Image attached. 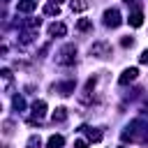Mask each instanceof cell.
I'll return each mask as SVG.
<instances>
[{"instance_id":"d6986e66","label":"cell","mask_w":148,"mask_h":148,"mask_svg":"<svg viewBox=\"0 0 148 148\" xmlns=\"http://www.w3.org/2000/svg\"><path fill=\"white\" fill-rule=\"evenodd\" d=\"M39 23H42V18H28V21H23V28L35 30V28H39Z\"/></svg>"},{"instance_id":"4316f807","label":"cell","mask_w":148,"mask_h":148,"mask_svg":"<svg viewBox=\"0 0 148 148\" xmlns=\"http://www.w3.org/2000/svg\"><path fill=\"white\" fill-rule=\"evenodd\" d=\"M118 148H127V146H118Z\"/></svg>"},{"instance_id":"5bb4252c","label":"cell","mask_w":148,"mask_h":148,"mask_svg":"<svg viewBox=\"0 0 148 148\" xmlns=\"http://www.w3.org/2000/svg\"><path fill=\"white\" fill-rule=\"evenodd\" d=\"M69 7L72 12H86L90 7V0H69Z\"/></svg>"},{"instance_id":"7a4b0ae2","label":"cell","mask_w":148,"mask_h":148,"mask_svg":"<svg viewBox=\"0 0 148 148\" xmlns=\"http://www.w3.org/2000/svg\"><path fill=\"white\" fill-rule=\"evenodd\" d=\"M74 60H76V46L74 44H65L56 53V62L58 65H74Z\"/></svg>"},{"instance_id":"8992f818","label":"cell","mask_w":148,"mask_h":148,"mask_svg":"<svg viewBox=\"0 0 148 148\" xmlns=\"http://www.w3.org/2000/svg\"><path fill=\"white\" fill-rule=\"evenodd\" d=\"M44 116H46V102H44V99H37V102L32 104V118H30V120L39 123Z\"/></svg>"},{"instance_id":"ffe728a7","label":"cell","mask_w":148,"mask_h":148,"mask_svg":"<svg viewBox=\"0 0 148 148\" xmlns=\"http://www.w3.org/2000/svg\"><path fill=\"white\" fill-rule=\"evenodd\" d=\"M0 76H2V79H5V81H7V83H9V81H12V72H9V69H7V67H5V69H0Z\"/></svg>"},{"instance_id":"83f0119b","label":"cell","mask_w":148,"mask_h":148,"mask_svg":"<svg viewBox=\"0 0 148 148\" xmlns=\"http://www.w3.org/2000/svg\"><path fill=\"white\" fill-rule=\"evenodd\" d=\"M35 2H37V0H35Z\"/></svg>"},{"instance_id":"ac0fdd59","label":"cell","mask_w":148,"mask_h":148,"mask_svg":"<svg viewBox=\"0 0 148 148\" xmlns=\"http://www.w3.org/2000/svg\"><path fill=\"white\" fill-rule=\"evenodd\" d=\"M25 148H42V139H39L37 134H32V136L28 139V143H25Z\"/></svg>"},{"instance_id":"6da1fadb","label":"cell","mask_w":148,"mask_h":148,"mask_svg":"<svg viewBox=\"0 0 148 148\" xmlns=\"http://www.w3.org/2000/svg\"><path fill=\"white\" fill-rule=\"evenodd\" d=\"M123 141L130 143H146L148 141V123L146 120H132L125 132H123Z\"/></svg>"},{"instance_id":"44dd1931","label":"cell","mask_w":148,"mask_h":148,"mask_svg":"<svg viewBox=\"0 0 148 148\" xmlns=\"http://www.w3.org/2000/svg\"><path fill=\"white\" fill-rule=\"evenodd\" d=\"M2 127H5V134L9 136V134H12V127H14V123H12V120H5V125H2Z\"/></svg>"},{"instance_id":"7402d4cb","label":"cell","mask_w":148,"mask_h":148,"mask_svg":"<svg viewBox=\"0 0 148 148\" xmlns=\"http://www.w3.org/2000/svg\"><path fill=\"white\" fill-rule=\"evenodd\" d=\"M74 148H88V141H83V139H76V141H74Z\"/></svg>"},{"instance_id":"5b68a950","label":"cell","mask_w":148,"mask_h":148,"mask_svg":"<svg viewBox=\"0 0 148 148\" xmlns=\"http://www.w3.org/2000/svg\"><path fill=\"white\" fill-rule=\"evenodd\" d=\"M136 76H139V69H136V67H127V69H123V74L118 76V83H120V86H127V83H132Z\"/></svg>"},{"instance_id":"30bf717a","label":"cell","mask_w":148,"mask_h":148,"mask_svg":"<svg viewBox=\"0 0 148 148\" xmlns=\"http://www.w3.org/2000/svg\"><path fill=\"white\" fill-rule=\"evenodd\" d=\"M35 7H37L35 0H18V2H16V9H18L21 14H30V12H35Z\"/></svg>"},{"instance_id":"277c9868","label":"cell","mask_w":148,"mask_h":148,"mask_svg":"<svg viewBox=\"0 0 148 148\" xmlns=\"http://www.w3.org/2000/svg\"><path fill=\"white\" fill-rule=\"evenodd\" d=\"M90 56H95V58H106V56H111V44H109V42H95V44L90 46Z\"/></svg>"},{"instance_id":"7c38bea8","label":"cell","mask_w":148,"mask_h":148,"mask_svg":"<svg viewBox=\"0 0 148 148\" xmlns=\"http://www.w3.org/2000/svg\"><path fill=\"white\" fill-rule=\"evenodd\" d=\"M79 130L88 134V141H92V143L102 141V132H99V130H90V127H86V125H83V127H79Z\"/></svg>"},{"instance_id":"9c48e42d","label":"cell","mask_w":148,"mask_h":148,"mask_svg":"<svg viewBox=\"0 0 148 148\" xmlns=\"http://www.w3.org/2000/svg\"><path fill=\"white\" fill-rule=\"evenodd\" d=\"M74 81H65V83H58V86H53V90L58 92V95H72L74 92Z\"/></svg>"},{"instance_id":"603a6c76","label":"cell","mask_w":148,"mask_h":148,"mask_svg":"<svg viewBox=\"0 0 148 148\" xmlns=\"http://www.w3.org/2000/svg\"><path fill=\"white\" fill-rule=\"evenodd\" d=\"M120 44H123V46H132V44H134V37H123Z\"/></svg>"},{"instance_id":"2e32d148","label":"cell","mask_w":148,"mask_h":148,"mask_svg":"<svg viewBox=\"0 0 148 148\" xmlns=\"http://www.w3.org/2000/svg\"><path fill=\"white\" fill-rule=\"evenodd\" d=\"M76 30H81V32L92 30V21H90V18H79V21H76Z\"/></svg>"},{"instance_id":"d4e9b609","label":"cell","mask_w":148,"mask_h":148,"mask_svg":"<svg viewBox=\"0 0 148 148\" xmlns=\"http://www.w3.org/2000/svg\"><path fill=\"white\" fill-rule=\"evenodd\" d=\"M125 2H127V5H134V2H136V0H125Z\"/></svg>"},{"instance_id":"9a60e30c","label":"cell","mask_w":148,"mask_h":148,"mask_svg":"<svg viewBox=\"0 0 148 148\" xmlns=\"http://www.w3.org/2000/svg\"><path fill=\"white\" fill-rule=\"evenodd\" d=\"M44 14H49V16H58V14H60V5H56V2H46V5H44Z\"/></svg>"},{"instance_id":"3957f363","label":"cell","mask_w":148,"mask_h":148,"mask_svg":"<svg viewBox=\"0 0 148 148\" xmlns=\"http://www.w3.org/2000/svg\"><path fill=\"white\" fill-rule=\"evenodd\" d=\"M120 23H123V16H120V12L116 7H111V9L104 12V25L106 28H118Z\"/></svg>"},{"instance_id":"e0dca14e","label":"cell","mask_w":148,"mask_h":148,"mask_svg":"<svg viewBox=\"0 0 148 148\" xmlns=\"http://www.w3.org/2000/svg\"><path fill=\"white\" fill-rule=\"evenodd\" d=\"M12 106H14L16 111H23V109H25V99H23L21 95H16V97L12 99Z\"/></svg>"},{"instance_id":"484cf974","label":"cell","mask_w":148,"mask_h":148,"mask_svg":"<svg viewBox=\"0 0 148 148\" xmlns=\"http://www.w3.org/2000/svg\"><path fill=\"white\" fill-rule=\"evenodd\" d=\"M51 2H56V5H60V2H62V0H51Z\"/></svg>"},{"instance_id":"4fadbf2b","label":"cell","mask_w":148,"mask_h":148,"mask_svg":"<svg viewBox=\"0 0 148 148\" xmlns=\"http://www.w3.org/2000/svg\"><path fill=\"white\" fill-rule=\"evenodd\" d=\"M51 120H53V123H65V120H67V109H65V106H58V109L51 113Z\"/></svg>"},{"instance_id":"ba28073f","label":"cell","mask_w":148,"mask_h":148,"mask_svg":"<svg viewBox=\"0 0 148 148\" xmlns=\"http://www.w3.org/2000/svg\"><path fill=\"white\" fill-rule=\"evenodd\" d=\"M127 23H130L132 28H141V25H143V14H141V9H134V12H130V18H127Z\"/></svg>"},{"instance_id":"8fae6325","label":"cell","mask_w":148,"mask_h":148,"mask_svg":"<svg viewBox=\"0 0 148 148\" xmlns=\"http://www.w3.org/2000/svg\"><path fill=\"white\" fill-rule=\"evenodd\" d=\"M65 146V136L62 134H51L46 141V148H62Z\"/></svg>"},{"instance_id":"cb8c5ba5","label":"cell","mask_w":148,"mask_h":148,"mask_svg":"<svg viewBox=\"0 0 148 148\" xmlns=\"http://www.w3.org/2000/svg\"><path fill=\"white\" fill-rule=\"evenodd\" d=\"M139 60H141V62H143V65H148V49H146V51H143V53H141V56H139Z\"/></svg>"},{"instance_id":"52a82bcc","label":"cell","mask_w":148,"mask_h":148,"mask_svg":"<svg viewBox=\"0 0 148 148\" xmlns=\"http://www.w3.org/2000/svg\"><path fill=\"white\" fill-rule=\"evenodd\" d=\"M49 35H51V37H65V35H67V25L60 23V21H58V23L53 21V23L49 25Z\"/></svg>"}]
</instances>
